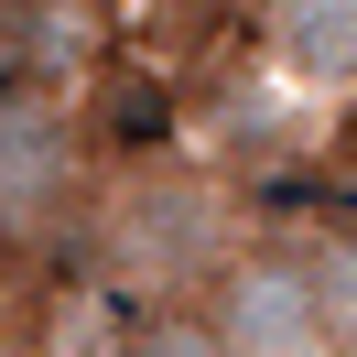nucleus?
<instances>
[{"label":"nucleus","mask_w":357,"mask_h":357,"mask_svg":"<svg viewBox=\"0 0 357 357\" xmlns=\"http://www.w3.org/2000/svg\"><path fill=\"white\" fill-rule=\"evenodd\" d=\"M206 325H217L227 357H325L335 347L325 282H314V260H292V249L217 260L206 271Z\"/></svg>","instance_id":"f257e3e1"},{"label":"nucleus","mask_w":357,"mask_h":357,"mask_svg":"<svg viewBox=\"0 0 357 357\" xmlns=\"http://www.w3.org/2000/svg\"><path fill=\"white\" fill-rule=\"evenodd\" d=\"M98 260L119 271V282H152V292H184L206 282V271L227 260L217 249V195L206 184H130V195L98 217Z\"/></svg>","instance_id":"f03ea898"},{"label":"nucleus","mask_w":357,"mask_h":357,"mask_svg":"<svg viewBox=\"0 0 357 357\" xmlns=\"http://www.w3.org/2000/svg\"><path fill=\"white\" fill-rule=\"evenodd\" d=\"M325 357H335V347H325Z\"/></svg>","instance_id":"423d86ee"},{"label":"nucleus","mask_w":357,"mask_h":357,"mask_svg":"<svg viewBox=\"0 0 357 357\" xmlns=\"http://www.w3.org/2000/svg\"><path fill=\"white\" fill-rule=\"evenodd\" d=\"M76 195V130L33 98H0V238H33Z\"/></svg>","instance_id":"7ed1b4c3"},{"label":"nucleus","mask_w":357,"mask_h":357,"mask_svg":"<svg viewBox=\"0 0 357 357\" xmlns=\"http://www.w3.org/2000/svg\"><path fill=\"white\" fill-rule=\"evenodd\" d=\"M76 130H98V141H109V152H130V162H152L162 141H174V87H162V76H141V66H119L109 87L87 98V119H76Z\"/></svg>","instance_id":"39448f33"},{"label":"nucleus","mask_w":357,"mask_h":357,"mask_svg":"<svg viewBox=\"0 0 357 357\" xmlns=\"http://www.w3.org/2000/svg\"><path fill=\"white\" fill-rule=\"evenodd\" d=\"M271 66L303 87H357V0H271Z\"/></svg>","instance_id":"20e7f679"}]
</instances>
